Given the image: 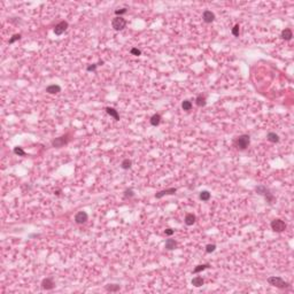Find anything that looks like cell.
<instances>
[{
    "label": "cell",
    "instance_id": "obj_1",
    "mask_svg": "<svg viewBox=\"0 0 294 294\" xmlns=\"http://www.w3.org/2000/svg\"><path fill=\"white\" fill-rule=\"evenodd\" d=\"M249 144H251V137L248 134H240L239 137H237L236 139L233 140L234 147L239 150H247Z\"/></svg>",
    "mask_w": 294,
    "mask_h": 294
},
{
    "label": "cell",
    "instance_id": "obj_2",
    "mask_svg": "<svg viewBox=\"0 0 294 294\" xmlns=\"http://www.w3.org/2000/svg\"><path fill=\"white\" fill-rule=\"evenodd\" d=\"M267 282H268L269 285H271V286L277 287V289H289V287H291L289 283L285 282V280L282 278V277H277V276H271V277H268Z\"/></svg>",
    "mask_w": 294,
    "mask_h": 294
},
{
    "label": "cell",
    "instance_id": "obj_3",
    "mask_svg": "<svg viewBox=\"0 0 294 294\" xmlns=\"http://www.w3.org/2000/svg\"><path fill=\"white\" fill-rule=\"evenodd\" d=\"M255 191H256V193L260 194V195H263L264 198H265L267 202H269L270 205L274 203L275 195H274V193H271V191L269 190L268 187H265L264 185H258L255 187Z\"/></svg>",
    "mask_w": 294,
    "mask_h": 294
},
{
    "label": "cell",
    "instance_id": "obj_4",
    "mask_svg": "<svg viewBox=\"0 0 294 294\" xmlns=\"http://www.w3.org/2000/svg\"><path fill=\"white\" fill-rule=\"evenodd\" d=\"M112 26H113L114 30L116 31L123 30L124 28L126 26V21L122 16H115L113 19V21H112Z\"/></svg>",
    "mask_w": 294,
    "mask_h": 294
},
{
    "label": "cell",
    "instance_id": "obj_5",
    "mask_svg": "<svg viewBox=\"0 0 294 294\" xmlns=\"http://www.w3.org/2000/svg\"><path fill=\"white\" fill-rule=\"evenodd\" d=\"M69 137H70L69 134H64V136H61V137H57V138L52 140V146L55 147V148H61V147H63L64 145H67L70 141Z\"/></svg>",
    "mask_w": 294,
    "mask_h": 294
},
{
    "label": "cell",
    "instance_id": "obj_6",
    "mask_svg": "<svg viewBox=\"0 0 294 294\" xmlns=\"http://www.w3.org/2000/svg\"><path fill=\"white\" fill-rule=\"evenodd\" d=\"M270 227H271V229L274 230L275 232H284L285 230H286V224H285V222L283 221V220H280V218H276V220H274L272 222H271V224H270Z\"/></svg>",
    "mask_w": 294,
    "mask_h": 294
},
{
    "label": "cell",
    "instance_id": "obj_7",
    "mask_svg": "<svg viewBox=\"0 0 294 294\" xmlns=\"http://www.w3.org/2000/svg\"><path fill=\"white\" fill-rule=\"evenodd\" d=\"M68 28H69V23H68L67 21H61V22H59L57 26H54V33L57 36H61Z\"/></svg>",
    "mask_w": 294,
    "mask_h": 294
},
{
    "label": "cell",
    "instance_id": "obj_8",
    "mask_svg": "<svg viewBox=\"0 0 294 294\" xmlns=\"http://www.w3.org/2000/svg\"><path fill=\"white\" fill-rule=\"evenodd\" d=\"M88 220V215L86 212H84V210H81V212H78L76 215H75V222L77 223V224H84V223H86Z\"/></svg>",
    "mask_w": 294,
    "mask_h": 294
},
{
    "label": "cell",
    "instance_id": "obj_9",
    "mask_svg": "<svg viewBox=\"0 0 294 294\" xmlns=\"http://www.w3.org/2000/svg\"><path fill=\"white\" fill-rule=\"evenodd\" d=\"M176 192H177V189L176 187H170V189L162 190V191H159L157 193H155V198L156 199H161V198H163L164 195H174V194H176Z\"/></svg>",
    "mask_w": 294,
    "mask_h": 294
},
{
    "label": "cell",
    "instance_id": "obj_10",
    "mask_svg": "<svg viewBox=\"0 0 294 294\" xmlns=\"http://www.w3.org/2000/svg\"><path fill=\"white\" fill-rule=\"evenodd\" d=\"M41 289H46V291H50V289H53L54 287H55V284H54V282H53V279L52 278H44L43 280H41Z\"/></svg>",
    "mask_w": 294,
    "mask_h": 294
},
{
    "label": "cell",
    "instance_id": "obj_11",
    "mask_svg": "<svg viewBox=\"0 0 294 294\" xmlns=\"http://www.w3.org/2000/svg\"><path fill=\"white\" fill-rule=\"evenodd\" d=\"M215 14L213 13L212 10H205L203 13H202V20H203V22L205 23H212V22H214L215 21Z\"/></svg>",
    "mask_w": 294,
    "mask_h": 294
},
{
    "label": "cell",
    "instance_id": "obj_12",
    "mask_svg": "<svg viewBox=\"0 0 294 294\" xmlns=\"http://www.w3.org/2000/svg\"><path fill=\"white\" fill-rule=\"evenodd\" d=\"M45 91H46L48 94H57V93L61 92V86L57 85V84H51V85L47 86Z\"/></svg>",
    "mask_w": 294,
    "mask_h": 294
},
{
    "label": "cell",
    "instance_id": "obj_13",
    "mask_svg": "<svg viewBox=\"0 0 294 294\" xmlns=\"http://www.w3.org/2000/svg\"><path fill=\"white\" fill-rule=\"evenodd\" d=\"M280 38L286 41L291 40L293 38V32H292V30L289 28H285L284 30L282 31V33H280Z\"/></svg>",
    "mask_w": 294,
    "mask_h": 294
},
{
    "label": "cell",
    "instance_id": "obj_14",
    "mask_svg": "<svg viewBox=\"0 0 294 294\" xmlns=\"http://www.w3.org/2000/svg\"><path fill=\"white\" fill-rule=\"evenodd\" d=\"M164 247L167 251H174V249H176V248L178 247V243L176 241L175 239H167L165 240Z\"/></svg>",
    "mask_w": 294,
    "mask_h": 294
},
{
    "label": "cell",
    "instance_id": "obj_15",
    "mask_svg": "<svg viewBox=\"0 0 294 294\" xmlns=\"http://www.w3.org/2000/svg\"><path fill=\"white\" fill-rule=\"evenodd\" d=\"M105 110H106V113L108 114L110 117H113L115 121H119V114L115 108H113V107H106Z\"/></svg>",
    "mask_w": 294,
    "mask_h": 294
},
{
    "label": "cell",
    "instance_id": "obj_16",
    "mask_svg": "<svg viewBox=\"0 0 294 294\" xmlns=\"http://www.w3.org/2000/svg\"><path fill=\"white\" fill-rule=\"evenodd\" d=\"M195 221H196V216L194 215V214H192V213L186 214L184 222H185V224L187 225V227H191V225H193V224L195 223Z\"/></svg>",
    "mask_w": 294,
    "mask_h": 294
},
{
    "label": "cell",
    "instance_id": "obj_17",
    "mask_svg": "<svg viewBox=\"0 0 294 294\" xmlns=\"http://www.w3.org/2000/svg\"><path fill=\"white\" fill-rule=\"evenodd\" d=\"M195 103L198 107H205L207 105V99H206V95H203V94H199L198 97L195 98Z\"/></svg>",
    "mask_w": 294,
    "mask_h": 294
},
{
    "label": "cell",
    "instance_id": "obj_18",
    "mask_svg": "<svg viewBox=\"0 0 294 294\" xmlns=\"http://www.w3.org/2000/svg\"><path fill=\"white\" fill-rule=\"evenodd\" d=\"M161 119H162V117H161L160 114H154V115L150 117V124H152L153 126H157V125H160Z\"/></svg>",
    "mask_w": 294,
    "mask_h": 294
},
{
    "label": "cell",
    "instance_id": "obj_19",
    "mask_svg": "<svg viewBox=\"0 0 294 294\" xmlns=\"http://www.w3.org/2000/svg\"><path fill=\"white\" fill-rule=\"evenodd\" d=\"M209 268H210V264L209 263L199 264V265H196L195 268L193 269V274H200V272H202V271H205L206 269H209Z\"/></svg>",
    "mask_w": 294,
    "mask_h": 294
},
{
    "label": "cell",
    "instance_id": "obj_20",
    "mask_svg": "<svg viewBox=\"0 0 294 294\" xmlns=\"http://www.w3.org/2000/svg\"><path fill=\"white\" fill-rule=\"evenodd\" d=\"M191 283L194 287H201L202 285L205 284V280H203V278L200 277V276H196V277H194V278L192 279Z\"/></svg>",
    "mask_w": 294,
    "mask_h": 294
},
{
    "label": "cell",
    "instance_id": "obj_21",
    "mask_svg": "<svg viewBox=\"0 0 294 294\" xmlns=\"http://www.w3.org/2000/svg\"><path fill=\"white\" fill-rule=\"evenodd\" d=\"M267 140L270 141V143L277 144V143H279V136L277 133H275V132H269L267 134Z\"/></svg>",
    "mask_w": 294,
    "mask_h": 294
},
{
    "label": "cell",
    "instance_id": "obj_22",
    "mask_svg": "<svg viewBox=\"0 0 294 294\" xmlns=\"http://www.w3.org/2000/svg\"><path fill=\"white\" fill-rule=\"evenodd\" d=\"M199 198H200V200H202V201H205V202H207V201H209L210 200V198H212V194L209 193L208 191H201L200 192V194H199Z\"/></svg>",
    "mask_w": 294,
    "mask_h": 294
},
{
    "label": "cell",
    "instance_id": "obj_23",
    "mask_svg": "<svg viewBox=\"0 0 294 294\" xmlns=\"http://www.w3.org/2000/svg\"><path fill=\"white\" fill-rule=\"evenodd\" d=\"M106 291H108V292H119V289H121V286H119V284H108L106 285Z\"/></svg>",
    "mask_w": 294,
    "mask_h": 294
},
{
    "label": "cell",
    "instance_id": "obj_24",
    "mask_svg": "<svg viewBox=\"0 0 294 294\" xmlns=\"http://www.w3.org/2000/svg\"><path fill=\"white\" fill-rule=\"evenodd\" d=\"M131 165H132L131 160H129V159H124V160L122 161V163H121V168L124 169V170H129L130 168H131Z\"/></svg>",
    "mask_w": 294,
    "mask_h": 294
},
{
    "label": "cell",
    "instance_id": "obj_25",
    "mask_svg": "<svg viewBox=\"0 0 294 294\" xmlns=\"http://www.w3.org/2000/svg\"><path fill=\"white\" fill-rule=\"evenodd\" d=\"M192 107H193V105H192V102L190 101V100H184L183 102H182V108H183V110H186V112H189V110H191Z\"/></svg>",
    "mask_w": 294,
    "mask_h": 294
},
{
    "label": "cell",
    "instance_id": "obj_26",
    "mask_svg": "<svg viewBox=\"0 0 294 294\" xmlns=\"http://www.w3.org/2000/svg\"><path fill=\"white\" fill-rule=\"evenodd\" d=\"M14 153H15L16 155H19V156H26V153L23 150V148H22V147H19V146L14 148Z\"/></svg>",
    "mask_w": 294,
    "mask_h": 294
},
{
    "label": "cell",
    "instance_id": "obj_27",
    "mask_svg": "<svg viewBox=\"0 0 294 294\" xmlns=\"http://www.w3.org/2000/svg\"><path fill=\"white\" fill-rule=\"evenodd\" d=\"M231 33L234 37H239V33H240V26H239V24H236V26H233L232 30H231Z\"/></svg>",
    "mask_w": 294,
    "mask_h": 294
},
{
    "label": "cell",
    "instance_id": "obj_28",
    "mask_svg": "<svg viewBox=\"0 0 294 294\" xmlns=\"http://www.w3.org/2000/svg\"><path fill=\"white\" fill-rule=\"evenodd\" d=\"M215 249H216V245L215 244H208L206 246V252L207 253H213V252H215Z\"/></svg>",
    "mask_w": 294,
    "mask_h": 294
},
{
    "label": "cell",
    "instance_id": "obj_29",
    "mask_svg": "<svg viewBox=\"0 0 294 294\" xmlns=\"http://www.w3.org/2000/svg\"><path fill=\"white\" fill-rule=\"evenodd\" d=\"M130 53H131L132 55H134V57H139V55H141V51H140L139 48H137V47H132V48L130 50Z\"/></svg>",
    "mask_w": 294,
    "mask_h": 294
},
{
    "label": "cell",
    "instance_id": "obj_30",
    "mask_svg": "<svg viewBox=\"0 0 294 294\" xmlns=\"http://www.w3.org/2000/svg\"><path fill=\"white\" fill-rule=\"evenodd\" d=\"M133 195H134V193H133V190H132V189H128V190H125V192H124V198H125V199L132 198Z\"/></svg>",
    "mask_w": 294,
    "mask_h": 294
},
{
    "label": "cell",
    "instance_id": "obj_31",
    "mask_svg": "<svg viewBox=\"0 0 294 294\" xmlns=\"http://www.w3.org/2000/svg\"><path fill=\"white\" fill-rule=\"evenodd\" d=\"M20 39H21V33H15L14 36H13V37H12V38H10L9 41H8V43H9L10 45H12V44H14L15 41L20 40Z\"/></svg>",
    "mask_w": 294,
    "mask_h": 294
},
{
    "label": "cell",
    "instance_id": "obj_32",
    "mask_svg": "<svg viewBox=\"0 0 294 294\" xmlns=\"http://www.w3.org/2000/svg\"><path fill=\"white\" fill-rule=\"evenodd\" d=\"M126 12H128V8L123 7V8H121V9L115 10V14H116V16H121V15H123V14H125Z\"/></svg>",
    "mask_w": 294,
    "mask_h": 294
},
{
    "label": "cell",
    "instance_id": "obj_33",
    "mask_svg": "<svg viewBox=\"0 0 294 294\" xmlns=\"http://www.w3.org/2000/svg\"><path fill=\"white\" fill-rule=\"evenodd\" d=\"M97 67H98V63H93V64H91V66H88V68H86V71H95V69H97Z\"/></svg>",
    "mask_w": 294,
    "mask_h": 294
},
{
    "label": "cell",
    "instance_id": "obj_34",
    "mask_svg": "<svg viewBox=\"0 0 294 294\" xmlns=\"http://www.w3.org/2000/svg\"><path fill=\"white\" fill-rule=\"evenodd\" d=\"M174 233H175V230H172V229H170V227H169V229H165V230H164V234H165V236H168V237H171Z\"/></svg>",
    "mask_w": 294,
    "mask_h": 294
},
{
    "label": "cell",
    "instance_id": "obj_35",
    "mask_svg": "<svg viewBox=\"0 0 294 294\" xmlns=\"http://www.w3.org/2000/svg\"><path fill=\"white\" fill-rule=\"evenodd\" d=\"M60 192H61L60 190H57V191L54 192V194H55V195H60Z\"/></svg>",
    "mask_w": 294,
    "mask_h": 294
}]
</instances>
